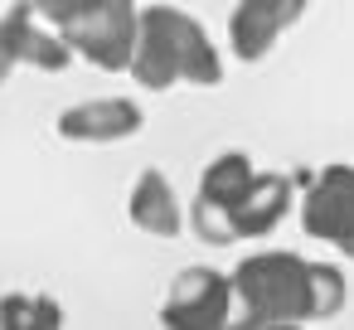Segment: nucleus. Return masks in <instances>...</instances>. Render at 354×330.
I'll return each instance as SVG.
<instances>
[{"label":"nucleus","mask_w":354,"mask_h":330,"mask_svg":"<svg viewBox=\"0 0 354 330\" xmlns=\"http://www.w3.org/2000/svg\"><path fill=\"white\" fill-rule=\"evenodd\" d=\"M306 10V0H238V10L228 20V44L243 64L267 59V49L281 39V30H291Z\"/></svg>","instance_id":"obj_7"},{"label":"nucleus","mask_w":354,"mask_h":330,"mask_svg":"<svg viewBox=\"0 0 354 330\" xmlns=\"http://www.w3.org/2000/svg\"><path fill=\"white\" fill-rule=\"evenodd\" d=\"M54 325H64V306L59 301L25 296V291L0 296V330H54Z\"/></svg>","instance_id":"obj_12"},{"label":"nucleus","mask_w":354,"mask_h":330,"mask_svg":"<svg viewBox=\"0 0 354 330\" xmlns=\"http://www.w3.org/2000/svg\"><path fill=\"white\" fill-rule=\"evenodd\" d=\"M339 306H344V277L320 262V267H315V320L335 315Z\"/></svg>","instance_id":"obj_14"},{"label":"nucleus","mask_w":354,"mask_h":330,"mask_svg":"<svg viewBox=\"0 0 354 330\" xmlns=\"http://www.w3.org/2000/svg\"><path fill=\"white\" fill-rule=\"evenodd\" d=\"M131 78L151 93H165L180 78L214 88V83H223V64H218V49L209 44V35L199 30L194 15H185L175 6H151V10H141Z\"/></svg>","instance_id":"obj_1"},{"label":"nucleus","mask_w":354,"mask_h":330,"mask_svg":"<svg viewBox=\"0 0 354 330\" xmlns=\"http://www.w3.org/2000/svg\"><path fill=\"white\" fill-rule=\"evenodd\" d=\"M339 248H344V253H349V257H354V233H349V238H344V243H339Z\"/></svg>","instance_id":"obj_16"},{"label":"nucleus","mask_w":354,"mask_h":330,"mask_svg":"<svg viewBox=\"0 0 354 330\" xmlns=\"http://www.w3.org/2000/svg\"><path fill=\"white\" fill-rule=\"evenodd\" d=\"M315 267L296 253H252L238 262L233 301H243V325H296L315 320Z\"/></svg>","instance_id":"obj_2"},{"label":"nucleus","mask_w":354,"mask_h":330,"mask_svg":"<svg viewBox=\"0 0 354 330\" xmlns=\"http://www.w3.org/2000/svg\"><path fill=\"white\" fill-rule=\"evenodd\" d=\"M189 228H194L204 243H214V248L238 243V238H233V223H228V209H218V204H209V199H199V194H194V204H189Z\"/></svg>","instance_id":"obj_13"},{"label":"nucleus","mask_w":354,"mask_h":330,"mask_svg":"<svg viewBox=\"0 0 354 330\" xmlns=\"http://www.w3.org/2000/svg\"><path fill=\"white\" fill-rule=\"evenodd\" d=\"M286 209H291V180L286 175H257L252 190L243 194V204L228 214L233 219V238H262V233H272Z\"/></svg>","instance_id":"obj_9"},{"label":"nucleus","mask_w":354,"mask_h":330,"mask_svg":"<svg viewBox=\"0 0 354 330\" xmlns=\"http://www.w3.org/2000/svg\"><path fill=\"white\" fill-rule=\"evenodd\" d=\"M30 6H35V15H44L49 25H64L73 10H83V6H88V0H30Z\"/></svg>","instance_id":"obj_15"},{"label":"nucleus","mask_w":354,"mask_h":330,"mask_svg":"<svg viewBox=\"0 0 354 330\" xmlns=\"http://www.w3.org/2000/svg\"><path fill=\"white\" fill-rule=\"evenodd\" d=\"M131 131H141V107L127 98H93V102H78L59 117V136L88 141V146H107V141H122Z\"/></svg>","instance_id":"obj_8"},{"label":"nucleus","mask_w":354,"mask_h":330,"mask_svg":"<svg viewBox=\"0 0 354 330\" xmlns=\"http://www.w3.org/2000/svg\"><path fill=\"white\" fill-rule=\"evenodd\" d=\"M233 315V282L214 267H189L170 282V296L160 306V325L170 330H218Z\"/></svg>","instance_id":"obj_4"},{"label":"nucleus","mask_w":354,"mask_h":330,"mask_svg":"<svg viewBox=\"0 0 354 330\" xmlns=\"http://www.w3.org/2000/svg\"><path fill=\"white\" fill-rule=\"evenodd\" d=\"M35 6L25 0V6H10L6 15H0V83H6L20 64L30 68H44V73H64L73 64V44L64 35H49L35 25Z\"/></svg>","instance_id":"obj_5"},{"label":"nucleus","mask_w":354,"mask_h":330,"mask_svg":"<svg viewBox=\"0 0 354 330\" xmlns=\"http://www.w3.org/2000/svg\"><path fill=\"white\" fill-rule=\"evenodd\" d=\"M73 54H83L88 64L117 73V68H131V54H136V30H141V15L131 0H88L83 10H73L64 25H54Z\"/></svg>","instance_id":"obj_3"},{"label":"nucleus","mask_w":354,"mask_h":330,"mask_svg":"<svg viewBox=\"0 0 354 330\" xmlns=\"http://www.w3.org/2000/svg\"><path fill=\"white\" fill-rule=\"evenodd\" d=\"M127 209H131V223L146 228V233H156V238H175L180 233V204H175V194H170V185H165L160 170H141L136 175Z\"/></svg>","instance_id":"obj_10"},{"label":"nucleus","mask_w":354,"mask_h":330,"mask_svg":"<svg viewBox=\"0 0 354 330\" xmlns=\"http://www.w3.org/2000/svg\"><path fill=\"white\" fill-rule=\"evenodd\" d=\"M301 228L320 243H344L354 233V165H330L301 199Z\"/></svg>","instance_id":"obj_6"},{"label":"nucleus","mask_w":354,"mask_h":330,"mask_svg":"<svg viewBox=\"0 0 354 330\" xmlns=\"http://www.w3.org/2000/svg\"><path fill=\"white\" fill-rule=\"evenodd\" d=\"M252 180H257V170H252V161L243 156V151H228V156H218V161H209V170H204V180H199V199H209V204H218V209H238L243 204V194L252 190ZM233 223V219H228Z\"/></svg>","instance_id":"obj_11"}]
</instances>
